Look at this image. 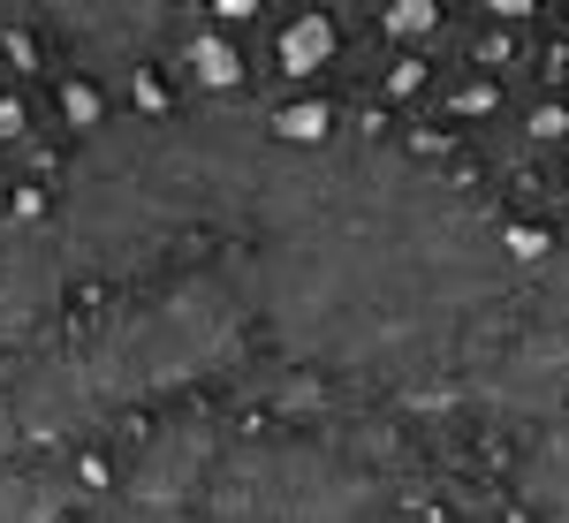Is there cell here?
<instances>
[{
	"label": "cell",
	"mask_w": 569,
	"mask_h": 523,
	"mask_svg": "<svg viewBox=\"0 0 569 523\" xmlns=\"http://www.w3.org/2000/svg\"><path fill=\"white\" fill-rule=\"evenodd\" d=\"M388 31H433V8H395Z\"/></svg>",
	"instance_id": "cell-9"
},
{
	"label": "cell",
	"mask_w": 569,
	"mask_h": 523,
	"mask_svg": "<svg viewBox=\"0 0 569 523\" xmlns=\"http://www.w3.org/2000/svg\"><path fill=\"white\" fill-rule=\"evenodd\" d=\"M251 16H259L251 0H220V8H213V31H236V23H251Z\"/></svg>",
	"instance_id": "cell-8"
},
{
	"label": "cell",
	"mask_w": 569,
	"mask_h": 523,
	"mask_svg": "<svg viewBox=\"0 0 569 523\" xmlns=\"http://www.w3.org/2000/svg\"><path fill=\"white\" fill-rule=\"evenodd\" d=\"M327 130H335V114H327L319 99H297V107L273 114V137H289V144H319Z\"/></svg>",
	"instance_id": "cell-4"
},
{
	"label": "cell",
	"mask_w": 569,
	"mask_h": 523,
	"mask_svg": "<svg viewBox=\"0 0 569 523\" xmlns=\"http://www.w3.org/2000/svg\"><path fill=\"white\" fill-rule=\"evenodd\" d=\"M130 99H137V114H168V107H176V84H168L152 61H137L130 69Z\"/></svg>",
	"instance_id": "cell-5"
},
{
	"label": "cell",
	"mask_w": 569,
	"mask_h": 523,
	"mask_svg": "<svg viewBox=\"0 0 569 523\" xmlns=\"http://www.w3.org/2000/svg\"><path fill=\"white\" fill-rule=\"evenodd\" d=\"M0 53H8V69H23V77H31V69H46L31 31H0Z\"/></svg>",
	"instance_id": "cell-6"
},
{
	"label": "cell",
	"mask_w": 569,
	"mask_h": 523,
	"mask_svg": "<svg viewBox=\"0 0 569 523\" xmlns=\"http://www.w3.org/2000/svg\"><path fill=\"white\" fill-rule=\"evenodd\" d=\"M327 53H335V23H327V16H297V23L273 31V61H281V77H311V69H327Z\"/></svg>",
	"instance_id": "cell-1"
},
{
	"label": "cell",
	"mask_w": 569,
	"mask_h": 523,
	"mask_svg": "<svg viewBox=\"0 0 569 523\" xmlns=\"http://www.w3.org/2000/svg\"><path fill=\"white\" fill-rule=\"evenodd\" d=\"M16 213H23V220L46 213V190H39V182H23V190H16Z\"/></svg>",
	"instance_id": "cell-10"
},
{
	"label": "cell",
	"mask_w": 569,
	"mask_h": 523,
	"mask_svg": "<svg viewBox=\"0 0 569 523\" xmlns=\"http://www.w3.org/2000/svg\"><path fill=\"white\" fill-rule=\"evenodd\" d=\"M61 122L69 130H99L107 122V91L91 84V77H61Z\"/></svg>",
	"instance_id": "cell-3"
},
{
	"label": "cell",
	"mask_w": 569,
	"mask_h": 523,
	"mask_svg": "<svg viewBox=\"0 0 569 523\" xmlns=\"http://www.w3.org/2000/svg\"><path fill=\"white\" fill-rule=\"evenodd\" d=\"M182 61H190V77H198L206 91H236L243 84V53H236L228 31H198V39L182 46Z\"/></svg>",
	"instance_id": "cell-2"
},
{
	"label": "cell",
	"mask_w": 569,
	"mask_h": 523,
	"mask_svg": "<svg viewBox=\"0 0 569 523\" xmlns=\"http://www.w3.org/2000/svg\"><path fill=\"white\" fill-rule=\"evenodd\" d=\"M23 130H31V107L16 91H0V144H23Z\"/></svg>",
	"instance_id": "cell-7"
}]
</instances>
